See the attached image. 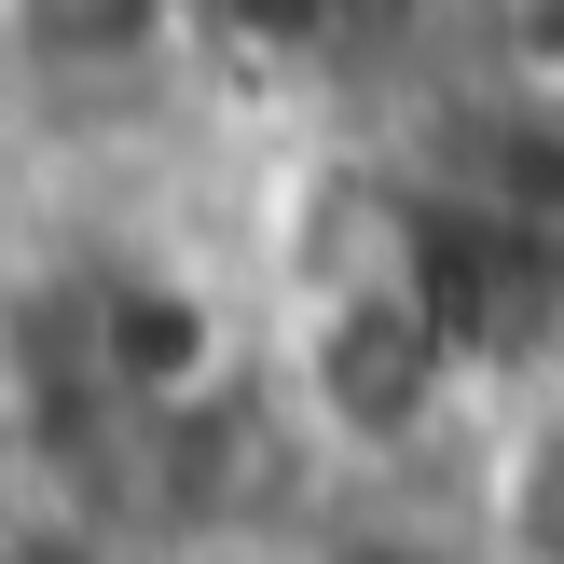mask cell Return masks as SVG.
<instances>
[{
    "label": "cell",
    "mask_w": 564,
    "mask_h": 564,
    "mask_svg": "<svg viewBox=\"0 0 564 564\" xmlns=\"http://www.w3.org/2000/svg\"><path fill=\"white\" fill-rule=\"evenodd\" d=\"M386 14L413 0H180V69L235 110H317L372 69Z\"/></svg>",
    "instance_id": "cell-1"
},
{
    "label": "cell",
    "mask_w": 564,
    "mask_h": 564,
    "mask_svg": "<svg viewBox=\"0 0 564 564\" xmlns=\"http://www.w3.org/2000/svg\"><path fill=\"white\" fill-rule=\"evenodd\" d=\"M0 42L55 83H138L180 69V0H0Z\"/></svg>",
    "instance_id": "cell-2"
}]
</instances>
